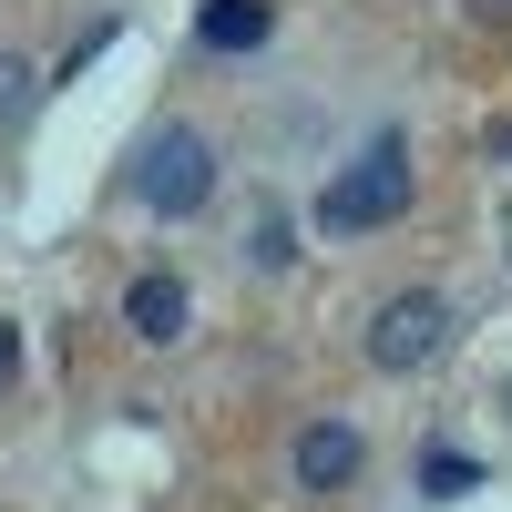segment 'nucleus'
I'll list each match as a JSON object with an SVG mask.
<instances>
[{"mask_svg": "<svg viewBox=\"0 0 512 512\" xmlns=\"http://www.w3.org/2000/svg\"><path fill=\"white\" fill-rule=\"evenodd\" d=\"M216 175H226V154H216L205 123H154L134 144V205L144 216H205V205H216Z\"/></svg>", "mask_w": 512, "mask_h": 512, "instance_id": "nucleus-1", "label": "nucleus"}, {"mask_svg": "<svg viewBox=\"0 0 512 512\" xmlns=\"http://www.w3.org/2000/svg\"><path fill=\"white\" fill-rule=\"evenodd\" d=\"M410 144L400 134H369L349 164L328 175V195H318V226L328 236H369V226H390V216H410Z\"/></svg>", "mask_w": 512, "mask_h": 512, "instance_id": "nucleus-2", "label": "nucleus"}, {"mask_svg": "<svg viewBox=\"0 0 512 512\" xmlns=\"http://www.w3.org/2000/svg\"><path fill=\"white\" fill-rule=\"evenodd\" d=\"M359 349H369V369H431L441 349H451V297L441 287H400V297H379L369 308V328H359Z\"/></svg>", "mask_w": 512, "mask_h": 512, "instance_id": "nucleus-3", "label": "nucleus"}, {"mask_svg": "<svg viewBox=\"0 0 512 512\" xmlns=\"http://www.w3.org/2000/svg\"><path fill=\"white\" fill-rule=\"evenodd\" d=\"M359 461H369V441L349 431V420H308L297 451H287V472H297V492H349Z\"/></svg>", "mask_w": 512, "mask_h": 512, "instance_id": "nucleus-4", "label": "nucleus"}, {"mask_svg": "<svg viewBox=\"0 0 512 512\" xmlns=\"http://www.w3.org/2000/svg\"><path fill=\"white\" fill-rule=\"evenodd\" d=\"M123 328H134L144 349H175V338L195 328V297H185V277H175V267H144L134 287H123Z\"/></svg>", "mask_w": 512, "mask_h": 512, "instance_id": "nucleus-5", "label": "nucleus"}, {"mask_svg": "<svg viewBox=\"0 0 512 512\" xmlns=\"http://www.w3.org/2000/svg\"><path fill=\"white\" fill-rule=\"evenodd\" d=\"M267 31H277V0H205L195 11L205 52H267Z\"/></svg>", "mask_w": 512, "mask_h": 512, "instance_id": "nucleus-6", "label": "nucleus"}, {"mask_svg": "<svg viewBox=\"0 0 512 512\" xmlns=\"http://www.w3.org/2000/svg\"><path fill=\"white\" fill-rule=\"evenodd\" d=\"M420 492H431V502L482 492V461H472V451H451V441H431V451H420Z\"/></svg>", "mask_w": 512, "mask_h": 512, "instance_id": "nucleus-7", "label": "nucleus"}, {"mask_svg": "<svg viewBox=\"0 0 512 512\" xmlns=\"http://www.w3.org/2000/svg\"><path fill=\"white\" fill-rule=\"evenodd\" d=\"M246 256H256V267H297V226L277 216V205H267V216H256V236H246Z\"/></svg>", "mask_w": 512, "mask_h": 512, "instance_id": "nucleus-8", "label": "nucleus"}, {"mask_svg": "<svg viewBox=\"0 0 512 512\" xmlns=\"http://www.w3.org/2000/svg\"><path fill=\"white\" fill-rule=\"evenodd\" d=\"M0 390H21V328L0 318Z\"/></svg>", "mask_w": 512, "mask_h": 512, "instance_id": "nucleus-9", "label": "nucleus"}, {"mask_svg": "<svg viewBox=\"0 0 512 512\" xmlns=\"http://www.w3.org/2000/svg\"><path fill=\"white\" fill-rule=\"evenodd\" d=\"M21 82H31L21 62H0V123H11V113H21Z\"/></svg>", "mask_w": 512, "mask_h": 512, "instance_id": "nucleus-10", "label": "nucleus"}]
</instances>
